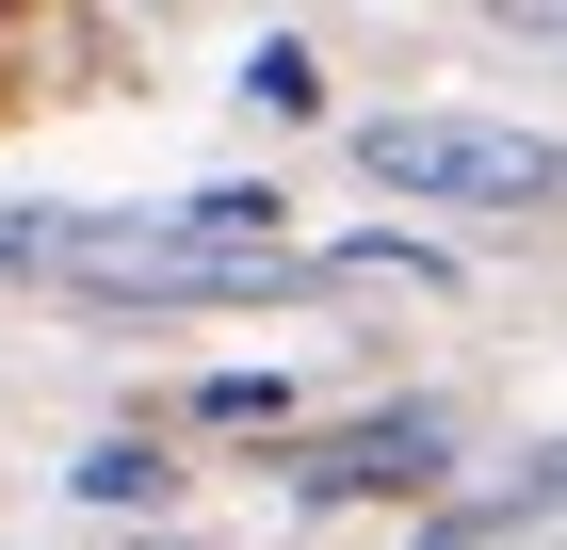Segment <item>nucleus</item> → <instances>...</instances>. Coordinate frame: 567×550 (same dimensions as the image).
<instances>
[{
    "label": "nucleus",
    "mask_w": 567,
    "mask_h": 550,
    "mask_svg": "<svg viewBox=\"0 0 567 550\" xmlns=\"http://www.w3.org/2000/svg\"><path fill=\"white\" fill-rule=\"evenodd\" d=\"M49 259H65V195L49 211H0V276H49Z\"/></svg>",
    "instance_id": "7"
},
{
    "label": "nucleus",
    "mask_w": 567,
    "mask_h": 550,
    "mask_svg": "<svg viewBox=\"0 0 567 550\" xmlns=\"http://www.w3.org/2000/svg\"><path fill=\"white\" fill-rule=\"evenodd\" d=\"M519 17H551V0H519Z\"/></svg>",
    "instance_id": "8"
},
{
    "label": "nucleus",
    "mask_w": 567,
    "mask_h": 550,
    "mask_svg": "<svg viewBox=\"0 0 567 550\" xmlns=\"http://www.w3.org/2000/svg\"><path fill=\"white\" fill-rule=\"evenodd\" d=\"M357 178L405 211H551V129H471V114H357Z\"/></svg>",
    "instance_id": "1"
},
{
    "label": "nucleus",
    "mask_w": 567,
    "mask_h": 550,
    "mask_svg": "<svg viewBox=\"0 0 567 550\" xmlns=\"http://www.w3.org/2000/svg\"><path fill=\"white\" fill-rule=\"evenodd\" d=\"M227 97H244V114H260V129H324V49H308V33H260V49H244V82H227Z\"/></svg>",
    "instance_id": "5"
},
{
    "label": "nucleus",
    "mask_w": 567,
    "mask_h": 550,
    "mask_svg": "<svg viewBox=\"0 0 567 550\" xmlns=\"http://www.w3.org/2000/svg\"><path fill=\"white\" fill-rule=\"evenodd\" d=\"M276 486L292 502H437V469H454V405H357L324 437H260Z\"/></svg>",
    "instance_id": "2"
},
{
    "label": "nucleus",
    "mask_w": 567,
    "mask_h": 550,
    "mask_svg": "<svg viewBox=\"0 0 567 550\" xmlns=\"http://www.w3.org/2000/svg\"><path fill=\"white\" fill-rule=\"evenodd\" d=\"M178 422H195V437H292V373H276V356H260V373H195Z\"/></svg>",
    "instance_id": "6"
},
{
    "label": "nucleus",
    "mask_w": 567,
    "mask_h": 550,
    "mask_svg": "<svg viewBox=\"0 0 567 550\" xmlns=\"http://www.w3.org/2000/svg\"><path fill=\"white\" fill-rule=\"evenodd\" d=\"M163 243H195V259H260V243H292V195L276 178H195V195H163Z\"/></svg>",
    "instance_id": "4"
},
{
    "label": "nucleus",
    "mask_w": 567,
    "mask_h": 550,
    "mask_svg": "<svg viewBox=\"0 0 567 550\" xmlns=\"http://www.w3.org/2000/svg\"><path fill=\"white\" fill-rule=\"evenodd\" d=\"M65 502H82V518H163V502H178L163 422H97L82 454H65Z\"/></svg>",
    "instance_id": "3"
}]
</instances>
